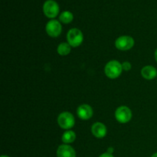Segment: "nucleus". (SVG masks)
Returning <instances> with one entry per match:
<instances>
[{"label":"nucleus","instance_id":"nucleus-12","mask_svg":"<svg viewBox=\"0 0 157 157\" xmlns=\"http://www.w3.org/2000/svg\"><path fill=\"white\" fill-rule=\"evenodd\" d=\"M76 139V134L74 131L71 130H67L65 133H64L61 140H62L63 143L67 144H71Z\"/></svg>","mask_w":157,"mask_h":157},{"label":"nucleus","instance_id":"nucleus-3","mask_svg":"<svg viewBox=\"0 0 157 157\" xmlns=\"http://www.w3.org/2000/svg\"><path fill=\"white\" fill-rule=\"evenodd\" d=\"M43 12L48 18H54L59 12V6L55 0H47L43 5Z\"/></svg>","mask_w":157,"mask_h":157},{"label":"nucleus","instance_id":"nucleus-8","mask_svg":"<svg viewBox=\"0 0 157 157\" xmlns=\"http://www.w3.org/2000/svg\"><path fill=\"white\" fill-rule=\"evenodd\" d=\"M58 157H76V153L74 148L67 144L59 146L57 150Z\"/></svg>","mask_w":157,"mask_h":157},{"label":"nucleus","instance_id":"nucleus-1","mask_svg":"<svg viewBox=\"0 0 157 157\" xmlns=\"http://www.w3.org/2000/svg\"><path fill=\"white\" fill-rule=\"evenodd\" d=\"M123 67L122 64L116 60L110 61L106 64L104 72L107 77L110 79H115L121 75Z\"/></svg>","mask_w":157,"mask_h":157},{"label":"nucleus","instance_id":"nucleus-10","mask_svg":"<svg viewBox=\"0 0 157 157\" xmlns=\"http://www.w3.org/2000/svg\"><path fill=\"white\" fill-rule=\"evenodd\" d=\"M92 134L98 138H103L107 134V127L102 123H95L91 127Z\"/></svg>","mask_w":157,"mask_h":157},{"label":"nucleus","instance_id":"nucleus-9","mask_svg":"<svg viewBox=\"0 0 157 157\" xmlns=\"http://www.w3.org/2000/svg\"><path fill=\"white\" fill-rule=\"evenodd\" d=\"M78 116L82 120H88L93 116V110L88 104H82L79 106L77 110Z\"/></svg>","mask_w":157,"mask_h":157},{"label":"nucleus","instance_id":"nucleus-2","mask_svg":"<svg viewBox=\"0 0 157 157\" xmlns=\"http://www.w3.org/2000/svg\"><path fill=\"white\" fill-rule=\"evenodd\" d=\"M84 37L80 29L74 28L70 29L67 34V40L68 44L72 47H78L82 43Z\"/></svg>","mask_w":157,"mask_h":157},{"label":"nucleus","instance_id":"nucleus-7","mask_svg":"<svg viewBox=\"0 0 157 157\" xmlns=\"http://www.w3.org/2000/svg\"><path fill=\"white\" fill-rule=\"evenodd\" d=\"M62 27L61 23L55 19H52L49 21L46 25V32L49 36L52 38H56L59 36L61 33Z\"/></svg>","mask_w":157,"mask_h":157},{"label":"nucleus","instance_id":"nucleus-5","mask_svg":"<svg viewBox=\"0 0 157 157\" xmlns=\"http://www.w3.org/2000/svg\"><path fill=\"white\" fill-rule=\"evenodd\" d=\"M115 117L118 122L121 124H126L131 119L132 112L129 107L126 106H121L118 107L115 111Z\"/></svg>","mask_w":157,"mask_h":157},{"label":"nucleus","instance_id":"nucleus-15","mask_svg":"<svg viewBox=\"0 0 157 157\" xmlns=\"http://www.w3.org/2000/svg\"><path fill=\"white\" fill-rule=\"evenodd\" d=\"M122 67L124 70L125 71H129L131 69V64H130L129 61H125V62L123 63Z\"/></svg>","mask_w":157,"mask_h":157},{"label":"nucleus","instance_id":"nucleus-13","mask_svg":"<svg viewBox=\"0 0 157 157\" xmlns=\"http://www.w3.org/2000/svg\"><path fill=\"white\" fill-rule=\"evenodd\" d=\"M71 45L68 43L63 42L60 44L58 47V53L61 56H65L69 55L71 52Z\"/></svg>","mask_w":157,"mask_h":157},{"label":"nucleus","instance_id":"nucleus-19","mask_svg":"<svg viewBox=\"0 0 157 157\" xmlns=\"http://www.w3.org/2000/svg\"><path fill=\"white\" fill-rule=\"evenodd\" d=\"M151 157H157V153H154V154L153 155V156H152Z\"/></svg>","mask_w":157,"mask_h":157},{"label":"nucleus","instance_id":"nucleus-20","mask_svg":"<svg viewBox=\"0 0 157 157\" xmlns=\"http://www.w3.org/2000/svg\"><path fill=\"white\" fill-rule=\"evenodd\" d=\"M1 157H9V156H5V155H2V156Z\"/></svg>","mask_w":157,"mask_h":157},{"label":"nucleus","instance_id":"nucleus-4","mask_svg":"<svg viewBox=\"0 0 157 157\" xmlns=\"http://www.w3.org/2000/svg\"><path fill=\"white\" fill-rule=\"evenodd\" d=\"M58 123L62 129L68 130L75 125V117L69 112H63L58 116Z\"/></svg>","mask_w":157,"mask_h":157},{"label":"nucleus","instance_id":"nucleus-16","mask_svg":"<svg viewBox=\"0 0 157 157\" xmlns=\"http://www.w3.org/2000/svg\"><path fill=\"white\" fill-rule=\"evenodd\" d=\"M99 157H114V156H113L112 154H110V153H107H107H103V154H101Z\"/></svg>","mask_w":157,"mask_h":157},{"label":"nucleus","instance_id":"nucleus-6","mask_svg":"<svg viewBox=\"0 0 157 157\" xmlns=\"http://www.w3.org/2000/svg\"><path fill=\"white\" fill-rule=\"evenodd\" d=\"M134 45V40L132 37L128 35L121 36L115 41V46L117 49L121 51L130 50Z\"/></svg>","mask_w":157,"mask_h":157},{"label":"nucleus","instance_id":"nucleus-14","mask_svg":"<svg viewBox=\"0 0 157 157\" xmlns=\"http://www.w3.org/2000/svg\"><path fill=\"white\" fill-rule=\"evenodd\" d=\"M74 18L73 14L69 11H64V12H61V14L59 16V20L64 24H68V23L71 22L72 20Z\"/></svg>","mask_w":157,"mask_h":157},{"label":"nucleus","instance_id":"nucleus-17","mask_svg":"<svg viewBox=\"0 0 157 157\" xmlns=\"http://www.w3.org/2000/svg\"><path fill=\"white\" fill-rule=\"evenodd\" d=\"M113 147H109L108 149H107V153H110V154H112V153H113Z\"/></svg>","mask_w":157,"mask_h":157},{"label":"nucleus","instance_id":"nucleus-11","mask_svg":"<svg viewBox=\"0 0 157 157\" xmlns=\"http://www.w3.org/2000/svg\"><path fill=\"white\" fill-rule=\"evenodd\" d=\"M141 75L145 79L153 80L157 75V70L153 66L147 65L145 66L141 70Z\"/></svg>","mask_w":157,"mask_h":157},{"label":"nucleus","instance_id":"nucleus-18","mask_svg":"<svg viewBox=\"0 0 157 157\" xmlns=\"http://www.w3.org/2000/svg\"><path fill=\"white\" fill-rule=\"evenodd\" d=\"M155 59H156V61L157 62V48H156V52H155Z\"/></svg>","mask_w":157,"mask_h":157}]
</instances>
